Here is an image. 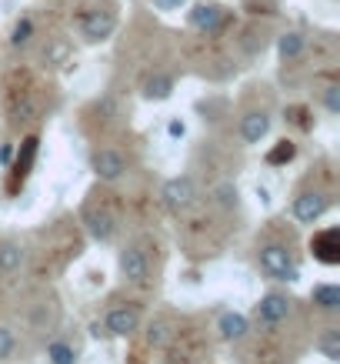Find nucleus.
Returning <instances> with one entry per match:
<instances>
[{"mask_svg":"<svg viewBox=\"0 0 340 364\" xmlns=\"http://www.w3.org/2000/svg\"><path fill=\"white\" fill-rule=\"evenodd\" d=\"M261 267L267 277H274V281H297L300 277V271H297L294 257L287 254V247H280V244H267V247H261Z\"/></svg>","mask_w":340,"mask_h":364,"instance_id":"f257e3e1","label":"nucleus"},{"mask_svg":"<svg viewBox=\"0 0 340 364\" xmlns=\"http://www.w3.org/2000/svg\"><path fill=\"white\" fill-rule=\"evenodd\" d=\"M114 31H117V17L110 11H87L80 17V33H84V41H90V44L107 41Z\"/></svg>","mask_w":340,"mask_h":364,"instance_id":"f03ea898","label":"nucleus"},{"mask_svg":"<svg viewBox=\"0 0 340 364\" xmlns=\"http://www.w3.org/2000/svg\"><path fill=\"white\" fill-rule=\"evenodd\" d=\"M330 200L327 194H320V191H304L300 198L294 200V218L300 224H317L324 214H327Z\"/></svg>","mask_w":340,"mask_h":364,"instance_id":"7ed1b4c3","label":"nucleus"},{"mask_svg":"<svg viewBox=\"0 0 340 364\" xmlns=\"http://www.w3.org/2000/svg\"><path fill=\"white\" fill-rule=\"evenodd\" d=\"M290 318V301L284 294H263L261 304H257V321L267 324V328H274L280 321Z\"/></svg>","mask_w":340,"mask_h":364,"instance_id":"20e7f679","label":"nucleus"},{"mask_svg":"<svg viewBox=\"0 0 340 364\" xmlns=\"http://www.w3.org/2000/svg\"><path fill=\"white\" fill-rule=\"evenodd\" d=\"M104 328H107L110 334H117V338H131L137 328H141V311L137 308H114L107 314V321H104Z\"/></svg>","mask_w":340,"mask_h":364,"instance_id":"39448f33","label":"nucleus"},{"mask_svg":"<svg viewBox=\"0 0 340 364\" xmlns=\"http://www.w3.org/2000/svg\"><path fill=\"white\" fill-rule=\"evenodd\" d=\"M164 200L170 210H184L194 204V181L190 177H170L164 184Z\"/></svg>","mask_w":340,"mask_h":364,"instance_id":"423d86ee","label":"nucleus"},{"mask_svg":"<svg viewBox=\"0 0 340 364\" xmlns=\"http://www.w3.org/2000/svg\"><path fill=\"white\" fill-rule=\"evenodd\" d=\"M187 21H190V27H197L204 33H217L220 23H224V11L217 4H197V7H190Z\"/></svg>","mask_w":340,"mask_h":364,"instance_id":"0eeeda50","label":"nucleus"},{"mask_svg":"<svg viewBox=\"0 0 340 364\" xmlns=\"http://www.w3.org/2000/svg\"><path fill=\"white\" fill-rule=\"evenodd\" d=\"M270 134V114L267 111H247L241 117V137L247 144H261Z\"/></svg>","mask_w":340,"mask_h":364,"instance_id":"6e6552de","label":"nucleus"},{"mask_svg":"<svg viewBox=\"0 0 340 364\" xmlns=\"http://www.w3.org/2000/svg\"><path fill=\"white\" fill-rule=\"evenodd\" d=\"M90 167H94V174H97L100 181H117V177H124V171H127V164H124V157L117 154V151H97L94 161H90Z\"/></svg>","mask_w":340,"mask_h":364,"instance_id":"1a4fd4ad","label":"nucleus"},{"mask_svg":"<svg viewBox=\"0 0 340 364\" xmlns=\"http://www.w3.org/2000/svg\"><path fill=\"white\" fill-rule=\"evenodd\" d=\"M121 271L127 281L141 284V281H147V257L137 247H127V251H121Z\"/></svg>","mask_w":340,"mask_h":364,"instance_id":"9d476101","label":"nucleus"},{"mask_svg":"<svg viewBox=\"0 0 340 364\" xmlns=\"http://www.w3.org/2000/svg\"><path fill=\"white\" fill-rule=\"evenodd\" d=\"M217 328H220V334H224L227 341H241L251 324H247V318H243V314H237V311H224V314H220V321H217Z\"/></svg>","mask_w":340,"mask_h":364,"instance_id":"9b49d317","label":"nucleus"},{"mask_svg":"<svg viewBox=\"0 0 340 364\" xmlns=\"http://www.w3.org/2000/svg\"><path fill=\"white\" fill-rule=\"evenodd\" d=\"M87 231L94 241H110L114 237V218L107 210H90L87 214Z\"/></svg>","mask_w":340,"mask_h":364,"instance_id":"f8f14e48","label":"nucleus"},{"mask_svg":"<svg viewBox=\"0 0 340 364\" xmlns=\"http://www.w3.org/2000/svg\"><path fill=\"white\" fill-rule=\"evenodd\" d=\"M174 94V80L167 77V74H154V77H147L143 84V97L147 100H167Z\"/></svg>","mask_w":340,"mask_h":364,"instance_id":"ddd939ff","label":"nucleus"},{"mask_svg":"<svg viewBox=\"0 0 340 364\" xmlns=\"http://www.w3.org/2000/svg\"><path fill=\"white\" fill-rule=\"evenodd\" d=\"M277 54L284 57V60H297V57L304 54V37L297 31H287L277 37Z\"/></svg>","mask_w":340,"mask_h":364,"instance_id":"4468645a","label":"nucleus"},{"mask_svg":"<svg viewBox=\"0 0 340 364\" xmlns=\"http://www.w3.org/2000/svg\"><path fill=\"white\" fill-rule=\"evenodd\" d=\"M310 298H314V304L324 311H337L340 308V287L337 284H317L314 291H310Z\"/></svg>","mask_w":340,"mask_h":364,"instance_id":"2eb2a0df","label":"nucleus"},{"mask_svg":"<svg viewBox=\"0 0 340 364\" xmlns=\"http://www.w3.org/2000/svg\"><path fill=\"white\" fill-rule=\"evenodd\" d=\"M21 264H23L21 244H13V241H4V244H0V271H4V274H13V271H17Z\"/></svg>","mask_w":340,"mask_h":364,"instance_id":"dca6fc26","label":"nucleus"},{"mask_svg":"<svg viewBox=\"0 0 340 364\" xmlns=\"http://www.w3.org/2000/svg\"><path fill=\"white\" fill-rule=\"evenodd\" d=\"M317 351L327 358V361H340V331L337 328H327V331L317 338Z\"/></svg>","mask_w":340,"mask_h":364,"instance_id":"f3484780","label":"nucleus"},{"mask_svg":"<svg viewBox=\"0 0 340 364\" xmlns=\"http://www.w3.org/2000/svg\"><path fill=\"white\" fill-rule=\"evenodd\" d=\"M47 364H77V351L67 341L47 344Z\"/></svg>","mask_w":340,"mask_h":364,"instance_id":"a211bd4d","label":"nucleus"},{"mask_svg":"<svg viewBox=\"0 0 340 364\" xmlns=\"http://www.w3.org/2000/svg\"><path fill=\"white\" fill-rule=\"evenodd\" d=\"M294 154H297V144L294 141H280L274 147V151H270V154H267V164H290V161H294Z\"/></svg>","mask_w":340,"mask_h":364,"instance_id":"6ab92c4d","label":"nucleus"},{"mask_svg":"<svg viewBox=\"0 0 340 364\" xmlns=\"http://www.w3.org/2000/svg\"><path fill=\"white\" fill-rule=\"evenodd\" d=\"M31 37H33V21H31V17H21V21L13 23L11 44L13 47H23V44H31Z\"/></svg>","mask_w":340,"mask_h":364,"instance_id":"aec40b11","label":"nucleus"},{"mask_svg":"<svg viewBox=\"0 0 340 364\" xmlns=\"http://www.w3.org/2000/svg\"><path fill=\"white\" fill-rule=\"evenodd\" d=\"M167 334H170V328H167V321H154V324L147 328V341L154 344V348H160V344L167 341Z\"/></svg>","mask_w":340,"mask_h":364,"instance_id":"412c9836","label":"nucleus"},{"mask_svg":"<svg viewBox=\"0 0 340 364\" xmlns=\"http://www.w3.org/2000/svg\"><path fill=\"white\" fill-rule=\"evenodd\" d=\"M33 154H37V137H27V141H23V157H17V171H21V174H27Z\"/></svg>","mask_w":340,"mask_h":364,"instance_id":"4be33fe9","label":"nucleus"},{"mask_svg":"<svg viewBox=\"0 0 340 364\" xmlns=\"http://www.w3.org/2000/svg\"><path fill=\"white\" fill-rule=\"evenodd\" d=\"M324 107H327L330 114H340V87L337 84H330V87L324 90Z\"/></svg>","mask_w":340,"mask_h":364,"instance_id":"5701e85b","label":"nucleus"},{"mask_svg":"<svg viewBox=\"0 0 340 364\" xmlns=\"http://www.w3.org/2000/svg\"><path fill=\"white\" fill-rule=\"evenodd\" d=\"M13 351V334L11 328H0V358H7Z\"/></svg>","mask_w":340,"mask_h":364,"instance_id":"b1692460","label":"nucleus"},{"mask_svg":"<svg viewBox=\"0 0 340 364\" xmlns=\"http://www.w3.org/2000/svg\"><path fill=\"white\" fill-rule=\"evenodd\" d=\"M167 134H170L174 141H180V137H184V134H187V124L180 121V117H174V121L167 124Z\"/></svg>","mask_w":340,"mask_h":364,"instance_id":"393cba45","label":"nucleus"},{"mask_svg":"<svg viewBox=\"0 0 340 364\" xmlns=\"http://www.w3.org/2000/svg\"><path fill=\"white\" fill-rule=\"evenodd\" d=\"M187 0H157V7H164V11H177V7H184Z\"/></svg>","mask_w":340,"mask_h":364,"instance_id":"a878e982","label":"nucleus"},{"mask_svg":"<svg viewBox=\"0 0 340 364\" xmlns=\"http://www.w3.org/2000/svg\"><path fill=\"white\" fill-rule=\"evenodd\" d=\"M7 161H11V144H4V147H0V164H7Z\"/></svg>","mask_w":340,"mask_h":364,"instance_id":"bb28decb","label":"nucleus"}]
</instances>
